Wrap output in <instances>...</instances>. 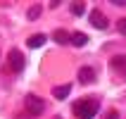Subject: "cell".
I'll return each mask as SVG.
<instances>
[{
	"mask_svg": "<svg viewBox=\"0 0 126 119\" xmlns=\"http://www.w3.org/2000/svg\"><path fill=\"white\" fill-rule=\"evenodd\" d=\"M117 31L126 36V17H124V19H119V21H117Z\"/></svg>",
	"mask_w": 126,
	"mask_h": 119,
	"instance_id": "obj_13",
	"label": "cell"
},
{
	"mask_svg": "<svg viewBox=\"0 0 126 119\" xmlns=\"http://www.w3.org/2000/svg\"><path fill=\"white\" fill-rule=\"evenodd\" d=\"M114 5L117 7H126V0H114Z\"/></svg>",
	"mask_w": 126,
	"mask_h": 119,
	"instance_id": "obj_15",
	"label": "cell"
},
{
	"mask_svg": "<svg viewBox=\"0 0 126 119\" xmlns=\"http://www.w3.org/2000/svg\"><path fill=\"white\" fill-rule=\"evenodd\" d=\"M79 81H81V84H93V81H95V69H93V67H81V69H79Z\"/></svg>",
	"mask_w": 126,
	"mask_h": 119,
	"instance_id": "obj_5",
	"label": "cell"
},
{
	"mask_svg": "<svg viewBox=\"0 0 126 119\" xmlns=\"http://www.w3.org/2000/svg\"><path fill=\"white\" fill-rule=\"evenodd\" d=\"M71 43H74V45H86V43H88V36L76 31V34H71Z\"/></svg>",
	"mask_w": 126,
	"mask_h": 119,
	"instance_id": "obj_10",
	"label": "cell"
},
{
	"mask_svg": "<svg viewBox=\"0 0 126 119\" xmlns=\"http://www.w3.org/2000/svg\"><path fill=\"white\" fill-rule=\"evenodd\" d=\"M41 12H43V10H41V5H33V7H31V10L26 12V17L33 21V19H38V17H41Z\"/></svg>",
	"mask_w": 126,
	"mask_h": 119,
	"instance_id": "obj_11",
	"label": "cell"
},
{
	"mask_svg": "<svg viewBox=\"0 0 126 119\" xmlns=\"http://www.w3.org/2000/svg\"><path fill=\"white\" fill-rule=\"evenodd\" d=\"M55 43H60V45L71 43V34L67 31V29H57V31H55Z\"/></svg>",
	"mask_w": 126,
	"mask_h": 119,
	"instance_id": "obj_6",
	"label": "cell"
},
{
	"mask_svg": "<svg viewBox=\"0 0 126 119\" xmlns=\"http://www.w3.org/2000/svg\"><path fill=\"white\" fill-rule=\"evenodd\" d=\"M110 67H112V69H121V71H126V55H117V57H112V60H110Z\"/></svg>",
	"mask_w": 126,
	"mask_h": 119,
	"instance_id": "obj_8",
	"label": "cell"
},
{
	"mask_svg": "<svg viewBox=\"0 0 126 119\" xmlns=\"http://www.w3.org/2000/svg\"><path fill=\"white\" fill-rule=\"evenodd\" d=\"M24 107H26V112L31 114V117H38V114H43V110H45V100L33 95V93H29L26 98H24Z\"/></svg>",
	"mask_w": 126,
	"mask_h": 119,
	"instance_id": "obj_2",
	"label": "cell"
},
{
	"mask_svg": "<svg viewBox=\"0 0 126 119\" xmlns=\"http://www.w3.org/2000/svg\"><path fill=\"white\" fill-rule=\"evenodd\" d=\"M71 14H83V2H74V5H71Z\"/></svg>",
	"mask_w": 126,
	"mask_h": 119,
	"instance_id": "obj_12",
	"label": "cell"
},
{
	"mask_svg": "<svg viewBox=\"0 0 126 119\" xmlns=\"http://www.w3.org/2000/svg\"><path fill=\"white\" fill-rule=\"evenodd\" d=\"M88 19H91V24H93L95 29H100V31H105V29L110 26V21H107V17H105L102 12H100V10H93Z\"/></svg>",
	"mask_w": 126,
	"mask_h": 119,
	"instance_id": "obj_3",
	"label": "cell"
},
{
	"mask_svg": "<svg viewBox=\"0 0 126 119\" xmlns=\"http://www.w3.org/2000/svg\"><path fill=\"white\" fill-rule=\"evenodd\" d=\"M74 114H76L79 119H95V114H98V100H93V98H81L74 102Z\"/></svg>",
	"mask_w": 126,
	"mask_h": 119,
	"instance_id": "obj_1",
	"label": "cell"
},
{
	"mask_svg": "<svg viewBox=\"0 0 126 119\" xmlns=\"http://www.w3.org/2000/svg\"><path fill=\"white\" fill-rule=\"evenodd\" d=\"M10 69L12 71H21L24 69V55H21L17 48L10 50Z\"/></svg>",
	"mask_w": 126,
	"mask_h": 119,
	"instance_id": "obj_4",
	"label": "cell"
},
{
	"mask_svg": "<svg viewBox=\"0 0 126 119\" xmlns=\"http://www.w3.org/2000/svg\"><path fill=\"white\" fill-rule=\"evenodd\" d=\"M52 119H62V117H52Z\"/></svg>",
	"mask_w": 126,
	"mask_h": 119,
	"instance_id": "obj_16",
	"label": "cell"
},
{
	"mask_svg": "<svg viewBox=\"0 0 126 119\" xmlns=\"http://www.w3.org/2000/svg\"><path fill=\"white\" fill-rule=\"evenodd\" d=\"M69 91H71V86H69V84H64V86H55V88H52V95H55L57 100H64L67 95H69Z\"/></svg>",
	"mask_w": 126,
	"mask_h": 119,
	"instance_id": "obj_7",
	"label": "cell"
},
{
	"mask_svg": "<svg viewBox=\"0 0 126 119\" xmlns=\"http://www.w3.org/2000/svg\"><path fill=\"white\" fill-rule=\"evenodd\" d=\"M43 43H45V36L38 34V36H31V38L26 41V45H29V48H41Z\"/></svg>",
	"mask_w": 126,
	"mask_h": 119,
	"instance_id": "obj_9",
	"label": "cell"
},
{
	"mask_svg": "<svg viewBox=\"0 0 126 119\" xmlns=\"http://www.w3.org/2000/svg\"><path fill=\"white\" fill-rule=\"evenodd\" d=\"M105 119H119V112H117V110H112V112L107 114V117H105Z\"/></svg>",
	"mask_w": 126,
	"mask_h": 119,
	"instance_id": "obj_14",
	"label": "cell"
}]
</instances>
